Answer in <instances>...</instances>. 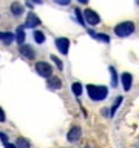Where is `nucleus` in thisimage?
<instances>
[{
	"instance_id": "a878e982",
	"label": "nucleus",
	"mask_w": 139,
	"mask_h": 148,
	"mask_svg": "<svg viewBox=\"0 0 139 148\" xmlns=\"http://www.w3.org/2000/svg\"><path fill=\"white\" fill-rule=\"evenodd\" d=\"M136 3H138V5H139V2H136Z\"/></svg>"
},
{
	"instance_id": "aec40b11",
	"label": "nucleus",
	"mask_w": 139,
	"mask_h": 148,
	"mask_svg": "<svg viewBox=\"0 0 139 148\" xmlns=\"http://www.w3.org/2000/svg\"><path fill=\"white\" fill-rule=\"evenodd\" d=\"M51 59H53V62H54L56 65H57V68H59V69H63V63L60 62V60H59L57 57H56V56H51Z\"/></svg>"
},
{
	"instance_id": "5701e85b",
	"label": "nucleus",
	"mask_w": 139,
	"mask_h": 148,
	"mask_svg": "<svg viewBox=\"0 0 139 148\" xmlns=\"http://www.w3.org/2000/svg\"><path fill=\"white\" fill-rule=\"evenodd\" d=\"M5 119H6V116H5V111L0 108V122H5Z\"/></svg>"
},
{
	"instance_id": "dca6fc26",
	"label": "nucleus",
	"mask_w": 139,
	"mask_h": 148,
	"mask_svg": "<svg viewBox=\"0 0 139 148\" xmlns=\"http://www.w3.org/2000/svg\"><path fill=\"white\" fill-rule=\"evenodd\" d=\"M34 40H36V43H43L45 42V34L42 31H34Z\"/></svg>"
},
{
	"instance_id": "2eb2a0df",
	"label": "nucleus",
	"mask_w": 139,
	"mask_h": 148,
	"mask_svg": "<svg viewBox=\"0 0 139 148\" xmlns=\"http://www.w3.org/2000/svg\"><path fill=\"white\" fill-rule=\"evenodd\" d=\"M90 34L94 37V39L100 40V42H105V43H108V42H110V37L107 34H96V32H93V31H90Z\"/></svg>"
},
{
	"instance_id": "393cba45",
	"label": "nucleus",
	"mask_w": 139,
	"mask_h": 148,
	"mask_svg": "<svg viewBox=\"0 0 139 148\" xmlns=\"http://www.w3.org/2000/svg\"><path fill=\"white\" fill-rule=\"evenodd\" d=\"M3 145H5V148H16V145H12V143H3Z\"/></svg>"
},
{
	"instance_id": "9b49d317",
	"label": "nucleus",
	"mask_w": 139,
	"mask_h": 148,
	"mask_svg": "<svg viewBox=\"0 0 139 148\" xmlns=\"http://www.w3.org/2000/svg\"><path fill=\"white\" fill-rule=\"evenodd\" d=\"M0 40H2L5 45H11L12 42L16 40V37H14L12 32H6V31H5V32H0Z\"/></svg>"
},
{
	"instance_id": "f257e3e1",
	"label": "nucleus",
	"mask_w": 139,
	"mask_h": 148,
	"mask_svg": "<svg viewBox=\"0 0 139 148\" xmlns=\"http://www.w3.org/2000/svg\"><path fill=\"white\" fill-rule=\"evenodd\" d=\"M87 92L88 97L91 100H104L108 96V88L107 86H100V85H88L87 86Z\"/></svg>"
},
{
	"instance_id": "ddd939ff",
	"label": "nucleus",
	"mask_w": 139,
	"mask_h": 148,
	"mask_svg": "<svg viewBox=\"0 0 139 148\" xmlns=\"http://www.w3.org/2000/svg\"><path fill=\"white\" fill-rule=\"evenodd\" d=\"M11 12H12L16 17L22 16V14H23V6H22L20 3H12V5H11Z\"/></svg>"
},
{
	"instance_id": "f3484780",
	"label": "nucleus",
	"mask_w": 139,
	"mask_h": 148,
	"mask_svg": "<svg viewBox=\"0 0 139 148\" xmlns=\"http://www.w3.org/2000/svg\"><path fill=\"white\" fill-rule=\"evenodd\" d=\"M16 143H17L16 148H31L30 143H28V140H26V139H23V137H19Z\"/></svg>"
},
{
	"instance_id": "f8f14e48",
	"label": "nucleus",
	"mask_w": 139,
	"mask_h": 148,
	"mask_svg": "<svg viewBox=\"0 0 139 148\" xmlns=\"http://www.w3.org/2000/svg\"><path fill=\"white\" fill-rule=\"evenodd\" d=\"M16 42L17 43H23V42H25V31H23V26H19L17 29H16Z\"/></svg>"
},
{
	"instance_id": "39448f33",
	"label": "nucleus",
	"mask_w": 139,
	"mask_h": 148,
	"mask_svg": "<svg viewBox=\"0 0 139 148\" xmlns=\"http://www.w3.org/2000/svg\"><path fill=\"white\" fill-rule=\"evenodd\" d=\"M56 46H57L59 53L67 54L68 49H70V40L67 39V37H59V39L56 40Z\"/></svg>"
},
{
	"instance_id": "0eeeda50",
	"label": "nucleus",
	"mask_w": 139,
	"mask_h": 148,
	"mask_svg": "<svg viewBox=\"0 0 139 148\" xmlns=\"http://www.w3.org/2000/svg\"><path fill=\"white\" fill-rule=\"evenodd\" d=\"M81 134H82V130H81V128H79V127H73V128L68 131V134H67L68 142H76L77 139L81 137Z\"/></svg>"
},
{
	"instance_id": "b1692460",
	"label": "nucleus",
	"mask_w": 139,
	"mask_h": 148,
	"mask_svg": "<svg viewBox=\"0 0 139 148\" xmlns=\"http://www.w3.org/2000/svg\"><path fill=\"white\" fill-rule=\"evenodd\" d=\"M56 3H59V5H70V0H59V2H56Z\"/></svg>"
},
{
	"instance_id": "9d476101",
	"label": "nucleus",
	"mask_w": 139,
	"mask_h": 148,
	"mask_svg": "<svg viewBox=\"0 0 139 148\" xmlns=\"http://www.w3.org/2000/svg\"><path fill=\"white\" fill-rule=\"evenodd\" d=\"M131 83H133L131 74H130V73H124V74H122V85H124V90H125V91H130Z\"/></svg>"
},
{
	"instance_id": "a211bd4d",
	"label": "nucleus",
	"mask_w": 139,
	"mask_h": 148,
	"mask_svg": "<svg viewBox=\"0 0 139 148\" xmlns=\"http://www.w3.org/2000/svg\"><path fill=\"white\" fill-rule=\"evenodd\" d=\"M71 90H73V92H74L76 96H81V94H82V85H81L79 82H74V83H73Z\"/></svg>"
},
{
	"instance_id": "f03ea898",
	"label": "nucleus",
	"mask_w": 139,
	"mask_h": 148,
	"mask_svg": "<svg viewBox=\"0 0 139 148\" xmlns=\"http://www.w3.org/2000/svg\"><path fill=\"white\" fill-rule=\"evenodd\" d=\"M133 31H134V23L133 22H122L114 28L116 36H119V37H127L130 34H133Z\"/></svg>"
},
{
	"instance_id": "1a4fd4ad",
	"label": "nucleus",
	"mask_w": 139,
	"mask_h": 148,
	"mask_svg": "<svg viewBox=\"0 0 139 148\" xmlns=\"http://www.w3.org/2000/svg\"><path fill=\"white\" fill-rule=\"evenodd\" d=\"M46 85H48L50 90H54V91H56V90H60V86H62V82H60V79H59V77L53 76V77H50V79H48Z\"/></svg>"
},
{
	"instance_id": "412c9836",
	"label": "nucleus",
	"mask_w": 139,
	"mask_h": 148,
	"mask_svg": "<svg viewBox=\"0 0 139 148\" xmlns=\"http://www.w3.org/2000/svg\"><path fill=\"white\" fill-rule=\"evenodd\" d=\"M74 12H76V18H77V22L81 23V25H83V16H82V12L79 11V9H76Z\"/></svg>"
},
{
	"instance_id": "20e7f679",
	"label": "nucleus",
	"mask_w": 139,
	"mask_h": 148,
	"mask_svg": "<svg viewBox=\"0 0 139 148\" xmlns=\"http://www.w3.org/2000/svg\"><path fill=\"white\" fill-rule=\"evenodd\" d=\"M83 17H85V22L88 23V25H91V26L99 25V22H100V17L97 16L94 11H91V9H87V11L83 12ZM85 22H83V23H85Z\"/></svg>"
},
{
	"instance_id": "7ed1b4c3",
	"label": "nucleus",
	"mask_w": 139,
	"mask_h": 148,
	"mask_svg": "<svg viewBox=\"0 0 139 148\" xmlns=\"http://www.w3.org/2000/svg\"><path fill=\"white\" fill-rule=\"evenodd\" d=\"M36 71L37 74H40L42 77H51V73H53V69H51V65H48L46 62H37L36 63Z\"/></svg>"
},
{
	"instance_id": "423d86ee",
	"label": "nucleus",
	"mask_w": 139,
	"mask_h": 148,
	"mask_svg": "<svg viewBox=\"0 0 139 148\" xmlns=\"http://www.w3.org/2000/svg\"><path fill=\"white\" fill-rule=\"evenodd\" d=\"M37 25H40V18L36 16V14L30 12L26 17V22H25V26L23 28H36Z\"/></svg>"
},
{
	"instance_id": "4be33fe9",
	"label": "nucleus",
	"mask_w": 139,
	"mask_h": 148,
	"mask_svg": "<svg viewBox=\"0 0 139 148\" xmlns=\"http://www.w3.org/2000/svg\"><path fill=\"white\" fill-rule=\"evenodd\" d=\"M0 139H2L3 143H8V136H6L5 133H0Z\"/></svg>"
},
{
	"instance_id": "6e6552de",
	"label": "nucleus",
	"mask_w": 139,
	"mask_h": 148,
	"mask_svg": "<svg viewBox=\"0 0 139 148\" xmlns=\"http://www.w3.org/2000/svg\"><path fill=\"white\" fill-rule=\"evenodd\" d=\"M20 53H22L23 57H26V59H30V60L36 57L34 49H32L30 45H22V46H20Z\"/></svg>"
},
{
	"instance_id": "6ab92c4d",
	"label": "nucleus",
	"mask_w": 139,
	"mask_h": 148,
	"mask_svg": "<svg viewBox=\"0 0 139 148\" xmlns=\"http://www.w3.org/2000/svg\"><path fill=\"white\" fill-rule=\"evenodd\" d=\"M122 100H124V99H122V97H120V96L118 97V99H116V103L113 105V108H111V116H114V113H116V110L119 108V105L122 103Z\"/></svg>"
},
{
	"instance_id": "4468645a",
	"label": "nucleus",
	"mask_w": 139,
	"mask_h": 148,
	"mask_svg": "<svg viewBox=\"0 0 139 148\" xmlns=\"http://www.w3.org/2000/svg\"><path fill=\"white\" fill-rule=\"evenodd\" d=\"M108 71L111 73V86H118V74H116V69L113 66H110L108 68Z\"/></svg>"
}]
</instances>
